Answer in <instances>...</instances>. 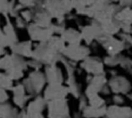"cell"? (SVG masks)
Listing matches in <instances>:
<instances>
[{
  "label": "cell",
  "mask_w": 132,
  "mask_h": 118,
  "mask_svg": "<svg viewBox=\"0 0 132 118\" xmlns=\"http://www.w3.org/2000/svg\"><path fill=\"white\" fill-rule=\"evenodd\" d=\"M26 61L22 56L13 54L6 55L1 58V68L6 71V73L13 80L23 77V71L26 69Z\"/></svg>",
  "instance_id": "6da1fadb"
},
{
  "label": "cell",
  "mask_w": 132,
  "mask_h": 118,
  "mask_svg": "<svg viewBox=\"0 0 132 118\" xmlns=\"http://www.w3.org/2000/svg\"><path fill=\"white\" fill-rule=\"evenodd\" d=\"M42 7L53 18H57L59 22L63 21L64 16L73 8L71 0H44Z\"/></svg>",
  "instance_id": "7a4b0ae2"
},
{
  "label": "cell",
  "mask_w": 132,
  "mask_h": 118,
  "mask_svg": "<svg viewBox=\"0 0 132 118\" xmlns=\"http://www.w3.org/2000/svg\"><path fill=\"white\" fill-rule=\"evenodd\" d=\"M28 32H29V35L32 40H37L40 42L48 40L55 33L52 26L44 28V27H40V26L36 25L35 23L30 24L28 26Z\"/></svg>",
  "instance_id": "3957f363"
},
{
  "label": "cell",
  "mask_w": 132,
  "mask_h": 118,
  "mask_svg": "<svg viewBox=\"0 0 132 118\" xmlns=\"http://www.w3.org/2000/svg\"><path fill=\"white\" fill-rule=\"evenodd\" d=\"M68 107L64 98L50 100L48 102V118H67Z\"/></svg>",
  "instance_id": "277c9868"
},
{
  "label": "cell",
  "mask_w": 132,
  "mask_h": 118,
  "mask_svg": "<svg viewBox=\"0 0 132 118\" xmlns=\"http://www.w3.org/2000/svg\"><path fill=\"white\" fill-rule=\"evenodd\" d=\"M90 54V50L87 47L79 45H68L66 46L63 55L72 61L85 60Z\"/></svg>",
  "instance_id": "5b68a950"
},
{
  "label": "cell",
  "mask_w": 132,
  "mask_h": 118,
  "mask_svg": "<svg viewBox=\"0 0 132 118\" xmlns=\"http://www.w3.org/2000/svg\"><path fill=\"white\" fill-rule=\"evenodd\" d=\"M45 79L46 78H44V76L36 69L32 73H30L29 78L24 82V86H25L26 90L37 93L42 89Z\"/></svg>",
  "instance_id": "8992f818"
},
{
  "label": "cell",
  "mask_w": 132,
  "mask_h": 118,
  "mask_svg": "<svg viewBox=\"0 0 132 118\" xmlns=\"http://www.w3.org/2000/svg\"><path fill=\"white\" fill-rule=\"evenodd\" d=\"M68 92V87H64L62 84H50L44 91L43 97L45 98V100L61 99L64 98Z\"/></svg>",
  "instance_id": "52a82bcc"
},
{
  "label": "cell",
  "mask_w": 132,
  "mask_h": 118,
  "mask_svg": "<svg viewBox=\"0 0 132 118\" xmlns=\"http://www.w3.org/2000/svg\"><path fill=\"white\" fill-rule=\"evenodd\" d=\"M7 19V14H4ZM18 42V37L15 35L14 29L10 22L7 20V24L2 28L1 31V49L4 50V47H11L12 45Z\"/></svg>",
  "instance_id": "ba28073f"
},
{
  "label": "cell",
  "mask_w": 132,
  "mask_h": 118,
  "mask_svg": "<svg viewBox=\"0 0 132 118\" xmlns=\"http://www.w3.org/2000/svg\"><path fill=\"white\" fill-rule=\"evenodd\" d=\"M81 67L88 72L92 75H101L103 72V64L96 57H87L81 62Z\"/></svg>",
  "instance_id": "9c48e42d"
},
{
  "label": "cell",
  "mask_w": 132,
  "mask_h": 118,
  "mask_svg": "<svg viewBox=\"0 0 132 118\" xmlns=\"http://www.w3.org/2000/svg\"><path fill=\"white\" fill-rule=\"evenodd\" d=\"M105 83H106V79L102 73L101 75H95L93 78H91L90 84L86 89L87 97L89 98V97L97 94L99 91H101V89L103 88Z\"/></svg>",
  "instance_id": "30bf717a"
},
{
  "label": "cell",
  "mask_w": 132,
  "mask_h": 118,
  "mask_svg": "<svg viewBox=\"0 0 132 118\" xmlns=\"http://www.w3.org/2000/svg\"><path fill=\"white\" fill-rule=\"evenodd\" d=\"M33 23L40 27H51L52 26V16L44 9V8H38L34 9L33 11Z\"/></svg>",
  "instance_id": "8fae6325"
},
{
  "label": "cell",
  "mask_w": 132,
  "mask_h": 118,
  "mask_svg": "<svg viewBox=\"0 0 132 118\" xmlns=\"http://www.w3.org/2000/svg\"><path fill=\"white\" fill-rule=\"evenodd\" d=\"M109 88L117 93H127L130 90V83L123 77H113L109 83Z\"/></svg>",
  "instance_id": "7c38bea8"
},
{
  "label": "cell",
  "mask_w": 132,
  "mask_h": 118,
  "mask_svg": "<svg viewBox=\"0 0 132 118\" xmlns=\"http://www.w3.org/2000/svg\"><path fill=\"white\" fill-rule=\"evenodd\" d=\"M45 78L50 84H62L63 75L59 67L54 65H47L45 67Z\"/></svg>",
  "instance_id": "4fadbf2b"
},
{
  "label": "cell",
  "mask_w": 132,
  "mask_h": 118,
  "mask_svg": "<svg viewBox=\"0 0 132 118\" xmlns=\"http://www.w3.org/2000/svg\"><path fill=\"white\" fill-rule=\"evenodd\" d=\"M11 52L13 54L20 55L22 57H31L33 56V50H32V42L31 41H23V42H16L10 47Z\"/></svg>",
  "instance_id": "5bb4252c"
},
{
  "label": "cell",
  "mask_w": 132,
  "mask_h": 118,
  "mask_svg": "<svg viewBox=\"0 0 132 118\" xmlns=\"http://www.w3.org/2000/svg\"><path fill=\"white\" fill-rule=\"evenodd\" d=\"M132 110L130 108H120L118 106H110L107 109V118H131Z\"/></svg>",
  "instance_id": "9a60e30c"
},
{
  "label": "cell",
  "mask_w": 132,
  "mask_h": 118,
  "mask_svg": "<svg viewBox=\"0 0 132 118\" xmlns=\"http://www.w3.org/2000/svg\"><path fill=\"white\" fill-rule=\"evenodd\" d=\"M61 37L68 45H79L80 41L82 40L81 33L78 32L77 30L72 29V28L65 29L64 32L61 34Z\"/></svg>",
  "instance_id": "2e32d148"
},
{
  "label": "cell",
  "mask_w": 132,
  "mask_h": 118,
  "mask_svg": "<svg viewBox=\"0 0 132 118\" xmlns=\"http://www.w3.org/2000/svg\"><path fill=\"white\" fill-rule=\"evenodd\" d=\"M106 112H107V108L105 107H101V108H94L92 106H87L84 110H82V113H84V116L85 117H92V118H99V117H102L104 115H106Z\"/></svg>",
  "instance_id": "e0dca14e"
},
{
  "label": "cell",
  "mask_w": 132,
  "mask_h": 118,
  "mask_svg": "<svg viewBox=\"0 0 132 118\" xmlns=\"http://www.w3.org/2000/svg\"><path fill=\"white\" fill-rule=\"evenodd\" d=\"M13 89V93H14V102L20 107L23 108L25 101H26V96H25V86L24 85H18L16 87L12 88Z\"/></svg>",
  "instance_id": "ac0fdd59"
},
{
  "label": "cell",
  "mask_w": 132,
  "mask_h": 118,
  "mask_svg": "<svg viewBox=\"0 0 132 118\" xmlns=\"http://www.w3.org/2000/svg\"><path fill=\"white\" fill-rule=\"evenodd\" d=\"M16 115V111L12 109L9 105L2 104L1 106V117L2 118H14Z\"/></svg>",
  "instance_id": "d6986e66"
},
{
  "label": "cell",
  "mask_w": 132,
  "mask_h": 118,
  "mask_svg": "<svg viewBox=\"0 0 132 118\" xmlns=\"http://www.w3.org/2000/svg\"><path fill=\"white\" fill-rule=\"evenodd\" d=\"M1 87L3 89H11L12 88V79L6 72L1 73Z\"/></svg>",
  "instance_id": "ffe728a7"
},
{
  "label": "cell",
  "mask_w": 132,
  "mask_h": 118,
  "mask_svg": "<svg viewBox=\"0 0 132 118\" xmlns=\"http://www.w3.org/2000/svg\"><path fill=\"white\" fill-rule=\"evenodd\" d=\"M89 102L90 106L94 107V108H101L104 105V100L98 96V94H95L91 97H89Z\"/></svg>",
  "instance_id": "44dd1931"
},
{
  "label": "cell",
  "mask_w": 132,
  "mask_h": 118,
  "mask_svg": "<svg viewBox=\"0 0 132 118\" xmlns=\"http://www.w3.org/2000/svg\"><path fill=\"white\" fill-rule=\"evenodd\" d=\"M104 62L109 65V66H114L117 64H120L121 62V57H119L118 55H109V57L105 58Z\"/></svg>",
  "instance_id": "7402d4cb"
},
{
  "label": "cell",
  "mask_w": 132,
  "mask_h": 118,
  "mask_svg": "<svg viewBox=\"0 0 132 118\" xmlns=\"http://www.w3.org/2000/svg\"><path fill=\"white\" fill-rule=\"evenodd\" d=\"M21 16L26 22H30L31 20H33V10H29V9L22 10L21 11Z\"/></svg>",
  "instance_id": "603a6c76"
},
{
  "label": "cell",
  "mask_w": 132,
  "mask_h": 118,
  "mask_svg": "<svg viewBox=\"0 0 132 118\" xmlns=\"http://www.w3.org/2000/svg\"><path fill=\"white\" fill-rule=\"evenodd\" d=\"M39 1H40V0H19V2H20L22 5H24V7H25V6H27V7L34 6V5H36Z\"/></svg>",
  "instance_id": "cb8c5ba5"
},
{
  "label": "cell",
  "mask_w": 132,
  "mask_h": 118,
  "mask_svg": "<svg viewBox=\"0 0 132 118\" xmlns=\"http://www.w3.org/2000/svg\"><path fill=\"white\" fill-rule=\"evenodd\" d=\"M25 23L26 21L22 18V17H15V24L19 28H24L25 27Z\"/></svg>",
  "instance_id": "d4e9b609"
},
{
  "label": "cell",
  "mask_w": 132,
  "mask_h": 118,
  "mask_svg": "<svg viewBox=\"0 0 132 118\" xmlns=\"http://www.w3.org/2000/svg\"><path fill=\"white\" fill-rule=\"evenodd\" d=\"M79 1H80V3H81V4H84L85 6H87V7H88V6L92 5L96 0H79Z\"/></svg>",
  "instance_id": "484cf974"
},
{
  "label": "cell",
  "mask_w": 132,
  "mask_h": 118,
  "mask_svg": "<svg viewBox=\"0 0 132 118\" xmlns=\"http://www.w3.org/2000/svg\"><path fill=\"white\" fill-rule=\"evenodd\" d=\"M1 94H2V99H1V101H2V104L6 100V98H8V95H6V93H5V89H1Z\"/></svg>",
  "instance_id": "4316f807"
},
{
  "label": "cell",
  "mask_w": 132,
  "mask_h": 118,
  "mask_svg": "<svg viewBox=\"0 0 132 118\" xmlns=\"http://www.w3.org/2000/svg\"><path fill=\"white\" fill-rule=\"evenodd\" d=\"M113 100H114V102H117V104H122V102L124 101V99H122V97L119 96V95H116V96L113 97Z\"/></svg>",
  "instance_id": "83f0119b"
},
{
  "label": "cell",
  "mask_w": 132,
  "mask_h": 118,
  "mask_svg": "<svg viewBox=\"0 0 132 118\" xmlns=\"http://www.w3.org/2000/svg\"><path fill=\"white\" fill-rule=\"evenodd\" d=\"M131 118H132V112H131Z\"/></svg>",
  "instance_id": "f1b7e54d"
},
{
  "label": "cell",
  "mask_w": 132,
  "mask_h": 118,
  "mask_svg": "<svg viewBox=\"0 0 132 118\" xmlns=\"http://www.w3.org/2000/svg\"><path fill=\"white\" fill-rule=\"evenodd\" d=\"M131 34H132V29H131Z\"/></svg>",
  "instance_id": "f546056e"
},
{
  "label": "cell",
  "mask_w": 132,
  "mask_h": 118,
  "mask_svg": "<svg viewBox=\"0 0 132 118\" xmlns=\"http://www.w3.org/2000/svg\"><path fill=\"white\" fill-rule=\"evenodd\" d=\"M1 1H6V0H1Z\"/></svg>",
  "instance_id": "4dcf8cb0"
},
{
  "label": "cell",
  "mask_w": 132,
  "mask_h": 118,
  "mask_svg": "<svg viewBox=\"0 0 132 118\" xmlns=\"http://www.w3.org/2000/svg\"><path fill=\"white\" fill-rule=\"evenodd\" d=\"M131 12H132V10H131Z\"/></svg>",
  "instance_id": "1f68e13d"
},
{
  "label": "cell",
  "mask_w": 132,
  "mask_h": 118,
  "mask_svg": "<svg viewBox=\"0 0 132 118\" xmlns=\"http://www.w3.org/2000/svg\"><path fill=\"white\" fill-rule=\"evenodd\" d=\"M131 70H132V68H131Z\"/></svg>",
  "instance_id": "d6a6232c"
}]
</instances>
